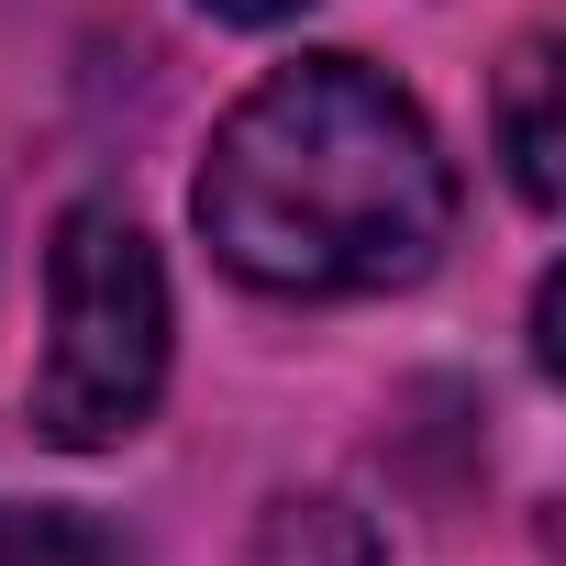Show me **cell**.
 I'll return each instance as SVG.
<instances>
[{"instance_id":"cell-3","label":"cell","mask_w":566,"mask_h":566,"mask_svg":"<svg viewBox=\"0 0 566 566\" xmlns=\"http://www.w3.org/2000/svg\"><path fill=\"white\" fill-rule=\"evenodd\" d=\"M500 145H511V189L533 211H555V45H522L511 78H500Z\"/></svg>"},{"instance_id":"cell-4","label":"cell","mask_w":566,"mask_h":566,"mask_svg":"<svg viewBox=\"0 0 566 566\" xmlns=\"http://www.w3.org/2000/svg\"><path fill=\"white\" fill-rule=\"evenodd\" d=\"M255 566H378V522H367L356 500H334V489L277 500V511L255 522Z\"/></svg>"},{"instance_id":"cell-1","label":"cell","mask_w":566,"mask_h":566,"mask_svg":"<svg viewBox=\"0 0 566 566\" xmlns=\"http://www.w3.org/2000/svg\"><path fill=\"white\" fill-rule=\"evenodd\" d=\"M211 255L277 301H367L411 290L455 233V167L411 90L367 56H290L266 67L189 189Z\"/></svg>"},{"instance_id":"cell-6","label":"cell","mask_w":566,"mask_h":566,"mask_svg":"<svg viewBox=\"0 0 566 566\" xmlns=\"http://www.w3.org/2000/svg\"><path fill=\"white\" fill-rule=\"evenodd\" d=\"M200 12H211V23H290L301 0H200Z\"/></svg>"},{"instance_id":"cell-2","label":"cell","mask_w":566,"mask_h":566,"mask_svg":"<svg viewBox=\"0 0 566 566\" xmlns=\"http://www.w3.org/2000/svg\"><path fill=\"white\" fill-rule=\"evenodd\" d=\"M45 367H34V433L56 455H112L156 422L167 389V266L123 200H78L45 255Z\"/></svg>"},{"instance_id":"cell-5","label":"cell","mask_w":566,"mask_h":566,"mask_svg":"<svg viewBox=\"0 0 566 566\" xmlns=\"http://www.w3.org/2000/svg\"><path fill=\"white\" fill-rule=\"evenodd\" d=\"M0 566H123V544L78 511H12L0 500Z\"/></svg>"}]
</instances>
